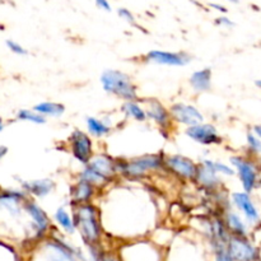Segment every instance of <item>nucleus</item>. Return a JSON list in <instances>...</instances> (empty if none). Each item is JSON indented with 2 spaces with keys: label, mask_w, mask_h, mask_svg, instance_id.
Returning <instances> with one entry per match:
<instances>
[{
  "label": "nucleus",
  "mask_w": 261,
  "mask_h": 261,
  "mask_svg": "<svg viewBox=\"0 0 261 261\" xmlns=\"http://www.w3.org/2000/svg\"><path fill=\"white\" fill-rule=\"evenodd\" d=\"M74 223L87 246L101 244L102 226L98 209L92 203L74 205Z\"/></svg>",
  "instance_id": "obj_1"
},
{
  "label": "nucleus",
  "mask_w": 261,
  "mask_h": 261,
  "mask_svg": "<svg viewBox=\"0 0 261 261\" xmlns=\"http://www.w3.org/2000/svg\"><path fill=\"white\" fill-rule=\"evenodd\" d=\"M117 173L119 172L115 160L106 154H97L92 157L88 165L82 171L79 180L87 181L97 189L111 182Z\"/></svg>",
  "instance_id": "obj_2"
},
{
  "label": "nucleus",
  "mask_w": 261,
  "mask_h": 261,
  "mask_svg": "<svg viewBox=\"0 0 261 261\" xmlns=\"http://www.w3.org/2000/svg\"><path fill=\"white\" fill-rule=\"evenodd\" d=\"M101 84L105 91L119 98L127 101H137V88L127 74L115 69H107L101 74Z\"/></svg>",
  "instance_id": "obj_3"
},
{
  "label": "nucleus",
  "mask_w": 261,
  "mask_h": 261,
  "mask_svg": "<svg viewBox=\"0 0 261 261\" xmlns=\"http://www.w3.org/2000/svg\"><path fill=\"white\" fill-rule=\"evenodd\" d=\"M165 166L162 154H145L127 162H116L117 172L129 178H142L148 171H157Z\"/></svg>",
  "instance_id": "obj_4"
},
{
  "label": "nucleus",
  "mask_w": 261,
  "mask_h": 261,
  "mask_svg": "<svg viewBox=\"0 0 261 261\" xmlns=\"http://www.w3.org/2000/svg\"><path fill=\"white\" fill-rule=\"evenodd\" d=\"M231 163L236 168L245 193H252L260 182V170L256 163L250 158L242 157V155L231 157Z\"/></svg>",
  "instance_id": "obj_5"
},
{
  "label": "nucleus",
  "mask_w": 261,
  "mask_h": 261,
  "mask_svg": "<svg viewBox=\"0 0 261 261\" xmlns=\"http://www.w3.org/2000/svg\"><path fill=\"white\" fill-rule=\"evenodd\" d=\"M227 247L232 261H261V250L250 241L249 237L231 234Z\"/></svg>",
  "instance_id": "obj_6"
},
{
  "label": "nucleus",
  "mask_w": 261,
  "mask_h": 261,
  "mask_svg": "<svg viewBox=\"0 0 261 261\" xmlns=\"http://www.w3.org/2000/svg\"><path fill=\"white\" fill-rule=\"evenodd\" d=\"M69 144L74 158L82 165H88L93 157V144L89 135L81 130H74L69 137Z\"/></svg>",
  "instance_id": "obj_7"
},
{
  "label": "nucleus",
  "mask_w": 261,
  "mask_h": 261,
  "mask_svg": "<svg viewBox=\"0 0 261 261\" xmlns=\"http://www.w3.org/2000/svg\"><path fill=\"white\" fill-rule=\"evenodd\" d=\"M120 261H163L162 255L152 245L133 244L130 246L120 249Z\"/></svg>",
  "instance_id": "obj_8"
},
{
  "label": "nucleus",
  "mask_w": 261,
  "mask_h": 261,
  "mask_svg": "<svg viewBox=\"0 0 261 261\" xmlns=\"http://www.w3.org/2000/svg\"><path fill=\"white\" fill-rule=\"evenodd\" d=\"M165 166L184 180H195L196 173H198L199 166L194 163L190 158L184 157V155L175 154L170 155L165 160Z\"/></svg>",
  "instance_id": "obj_9"
},
{
  "label": "nucleus",
  "mask_w": 261,
  "mask_h": 261,
  "mask_svg": "<svg viewBox=\"0 0 261 261\" xmlns=\"http://www.w3.org/2000/svg\"><path fill=\"white\" fill-rule=\"evenodd\" d=\"M171 116L178 124H182L185 126L191 127L200 125L204 122V116L195 106L186 103H175L170 109Z\"/></svg>",
  "instance_id": "obj_10"
},
{
  "label": "nucleus",
  "mask_w": 261,
  "mask_h": 261,
  "mask_svg": "<svg viewBox=\"0 0 261 261\" xmlns=\"http://www.w3.org/2000/svg\"><path fill=\"white\" fill-rule=\"evenodd\" d=\"M145 61L160 65L185 66L191 61V56L186 53H170V51L152 50L145 55Z\"/></svg>",
  "instance_id": "obj_11"
},
{
  "label": "nucleus",
  "mask_w": 261,
  "mask_h": 261,
  "mask_svg": "<svg viewBox=\"0 0 261 261\" xmlns=\"http://www.w3.org/2000/svg\"><path fill=\"white\" fill-rule=\"evenodd\" d=\"M186 135L194 142L199 143L203 145H212V144H221L222 137L218 134V130L216 126L211 124H200L196 126L188 127Z\"/></svg>",
  "instance_id": "obj_12"
},
{
  "label": "nucleus",
  "mask_w": 261,
  "mask_h": 261,
  "mask_svg": "<svg viewBox=\"0 0 261 261\" xmlns=\"http://www.w3.org/2000/svg\"><path fill=\"white\" fill-rule=\"evenodd\" d=\"M232 201H233V205L244 214V217L250 224L255 226V224L259 223V211H257L256 205L252 201L250 194L245 193V191H242V193H233L232 194Z\"/></svg>",
  "instance_id": "obj_13"
},
{
  "label": "nucleus",
  "mask_w": 261,
  "mask_h": 261,
  "mask_svg": "<svg viewBox=\"0 0 261 261\" xmlns=\"http://www.w3.org/2000/svg\"><path fill=\"white\" fill-rule=\"evenodd\" d=\"M147 117L152 119L157 125H160L163 130H167L171 127L172 124V116L171 112L161 103L157 99H149L147 101Z\"/></svg>",
  "instance_id": "obj_14"
},
{
  "label": "nucleus",
  "mask_w": 261,
  "mask_h": 261,
  "mask_svg": "<svg viewBox=\"0 0 261 261\" xmlns=\"http://www.w3.org/2000/svg\"><path fill=\"white\" fill-rule=\"evenodd\" d=\"M24 208L27 211V213L30 214L31 218H32L33 226H35L36 232H37V236L46 233L47 229L50 228V219H48L47 214L35 201H27L24 204Z\"/></svg>",
  "instance_id": "obj_15"
},
{
  "label": "nucleus",
  "mask_w": 261,
  "mask_h": 261,
  "mask_svg": "<svg viewBox=\"0 0 261 261\" xmlns=\"http://www.w3.org/2000/svg\"><path fill=\"white\" fill-rule=\"evenodd\" d=\"M94 193H96V188H94L92 184L87 182V181H83V180H79L78 182L71 188L70 194H71V198H73L74 205L91 203Z\"/></svg>",
  "instance_id": "obj_16"
},
{
  "label": "nucleus",
  "mask_w": 261,
  "mask_h": 261,
  "mask_svg": "<svg viewBox=\"0 0 261 261\" xmlns=\"http://www.w3.org/2000/svg\"><path fill=\"white\" fill-rule=\"evenodd\" d=\"M224 223H226L227 228L232 236L249 237V228H247L246 222L236 212H227L226 216H224Z\"/></svg>",
  "instance_id": "obj_17"
},
{
  "label": "nucleus",
  "mask_w": 261,
  "mask_h": 261,
  "mask_svg": "<svg viewBox=\"0 0 261 261\" xmlns=\"http://www.w3.org/2000/svg\"><path fill=\"white\" fill-rule=\"evenodd\" d=\"M23 188L25 189L28 194H32L37 198H43V196H47L55 189V182L53 180H48V178H43V180L24 182Z\"/></svg>",
  "instance_id": "obj_18"
},
{
  "label": "nucleus",
  "mask_w": 261,
  "mask_h": 261,
  "mask_svg": "<svg viewBox=\"0 0 261 261\" xmlns=\"http://www.w3.org/2000/svg\"><path fill=\"white\" fill-rule=\"evenodd\" d=\"M190 84L195 92L201 93L211 89L212 87V70L209 68L201 69V70L195 71L190 76Z\"/></svg>",
  "instance_id": "obj_19"
},
{
  "label": "nucleus",
  "mask_w": 261,
  "mask_h": 261,
  "mask_svg": "<svg viewBox=\"0 0 261 261\" xmlns=\"http://www.w3.org/2000/svg\"><path fill=\"white\" fill-rule=\"evenodd\" d=\"M195 181H198L200 185H203L206 189H216L221 185V178L218 177V173L204 167L203 165L199 166Z\"/></svg>",
  "instance_id": "obj_20"
},
{
  "label": "nucleus",
  "mask_w": 261,
  "mask_h": 261,
  "mask_svg": "<svg viewBox=\"0 0 261 261\" xmlns=\"http://www.w3.org/2000/svg\"><path fill=\"white\" fill-rule=\"evenodd\" d=\"M33 111L38 112L42 116L60 117L65 112V106L58 102H41L33 107Z\"/></svg>",
  "instance_id": "obj_21"
},
{
  "label": "nucleus",
  "mask_w": 261,
  "mask_h": 261,
  "mask_svg": "<svg viewBox=\"0 0 261 261\" xmlns=\"http://www.w3.org/2000/svg\"><path fill=\"white\" fill-rule=\"evenodd\" d=\"M86 122L89 134L93 135V137L101 138L111 132V127H110L103 120H99L97 119V117H87Z\"/></svg>",
  "instance_id": "obj_22"
},
{
  "label": "nucleus",
  "mask_w": 261,
  "mask_h": 261,
  "mask_svg": "<svg viewBox=\"0 0 261 261\" xmlns=\"http://www.w3.org/2000/svg\"><path fill=\"white\" fill-rule=\"evenodd\" d=\"M55 221L66 233L69 234H73L74 232L76 231L75 228V223H74V218H71L69 216V213L66 212L65 208H59L58 211L55 212Z\"/></svg>",
  "instance_id": "obj_23"
},
{
  "label": "nucleus",
  "mask_w": 261,
  "mask_h": 261,
  "mask_svg": "<svg viewBox=\"0 0 261 261\" xmlns=\"http://www.w3.org/2000/svg\"><path fill=\"white\" fill-rule=\"evenodd\" d=\"M121 110L127 117H132V119L137 120V121H145V120L148 119L145 110L142 109L137 101L125 102V103L122 105Z\"/></svg>",
  "instance_id": "obj_24"
},
{
  "label": "nucleus",
  "mask_w": 261,
  "mask_h": 261,
  "mask_svg": "<svg viewBox=\"0 0 261 261\" xmlns=\"http://www.w3.org/2000/svg\"><path fill=\"white\" fill-rule=\"evenodd\" d=\"M89 256L92 261H120L119 256L111 252H106L99 247V245H93V246H88Z\"/></svg>",
  "instance_id": "obj_25"
},
{
  "label": "nucleus",
  "mask_w": 261,
  "mask_h": 261,
  "mask_svg": "<svg viewBox=\"0 0 261 261\" xmlns=\"http://www.w3.org/2000/svg\"><path fill=\"white\" fill-rule=\"evenodd\" d=\"M201 165H203L204 167L209 168L211 171H213V172L222 173V175L224 176H233L234 173H236L233 168L224 165V163L222 162H214V161H211V160H204L203 162H201Z\"/></svg>",
  "instance_id": "obj_26"
},
{
  "label": "nucleus",
  "mask_w": 261,
  "mask_h": 261,
  "mask_svg": "<svg viewBox=\"0 0 261 261\" xmlns=\"http://www.w3.org/2000/svg\"><path fill=\"white\" fill-rule=\"evenodd\" d=\"M18 120H22V121H30L33 124H45L46 119L45 116L40 115L36 111H31V110H20L17 114Z\"/></svg>",
  "instance_id": "obj_27"
},
{
  "label": "nucleus",
  "mask_w": 261,
  "mask_h": 261,
  "mask_svg": "<svg viewBox=\"0 0 261 261\" xmlns=\"http://www.w3.org/2000/svg\"><path fill=\"white\" fill-rule=\"evenodd\" d=\"M247 147L254 155L261 154V139L254 132L247 133Z\"/></svg>",
  "instance_id": "obj_28"
},
{
  "label": "nucleus",
  "mask_w": 261,
  "mask_h": 261,
  "mask_svg": "<svg viewBox=\"0 0 261 261\" xmlns=\"http://www.w3.org/2000/svg\"><path fill=\"white\" fill-rule=\"evenodd\" d=\"M228 245H222V246L213 247L214 261H232L231 255L228 252Z\"/></svg>",
  "instance_id": "obj_29"
},
{
  "label": "nucleus",
  "mask_w": 261,
  "mask_h": 261,
  "mask_svg": "<svg viewBox=\"0 0 261 261\" xmlns=\"http://www.w3.org/2000/svg\"><path fill=\"white\" fill-rule=\"evenodd\" d=\"M117 14H119L120 18H122V19L126 20L127 23H130L132 25H135V27H138L137 20H135V17L133 15V13L130 12L129 9H126V8H120V9H117Z\"/></svg>",
  "instance_id": "obj_30"
},
{
  "label": "nucleus",
  "mask_w": 261,
  "mask_h": 261,
  "mask_svg": "<svg viewBox=\"0 0 261 261\" xmlns=\"http://www.w3.org/2000/svg\"><path fill=\"white\" fill-rule=\"evenodd\" d=\"M7 46L9 47V50L12 51V53L18 54V55H25V54H27V50H25L23 46H20L18 42H15V41H7Z\"/></svg>",
  "instance_id": "obj_31"
},
{
  "label": "nucleus",
  "mask_w": 261,
  "mask_h": 261,
  "mask_svg": "<svg viewBox=\"0 0 261 261\" xmlns=\"http://www.w3.org/2000/svg\"><path fill=\"white\" fill-rule=\"evenodd\" d=\"M216 23L218 25H223V27H233V25H234V23L232 22L229 18H227L226 15H222V17L217 18Z\"/></svg>",
  "instance_id": "obj_32"
},
{
  "label": "nucleus",
  "mask_w": 261,
  "mask_h": 261,
  "mask_svg": "<svg viewBox=\"0 0 261 261\" xmlns=\"http://www.w3.org/2000/svg\"><path fill=\"white\" fill-rule=\"evenodd\" d=\"M96 4L101 9L106 10V12H111V5H110L109 0H96Z\"/></svg>",
  "instance_id": "obj_33"
},
{
  "label": "nucleus",
  "mask_w": 261,
  "mask_h": 261,
  "mask_svg": "<svg viewBox=\"0 0 261 261\" xmlns=\"http://www.w3.org/2000/svg\"><path fill=\"white\" fill-rule=\"evenodd\" d=\"M209 7L213 8V9H217L218 12H222V13L228 12L226 7H223V5H221V4H217V3H211V4H209Z\"/></svg>",
  "instance_id": "obj_34"
},
{
  "label": "nucleus",
  "mask_w": 261,
  "mask_h": 261,
  "mask_svg": "<svg viewBox=\"0 0 261 261\" xmlns=\"http://www.w3.org/2000/svg\"><path fill=\"white\" fill-rule=\"evenodd\" d=\"M252 132H254L255 134H256L257 137H259L261 139V125H255L254 129H252Z\"/></svg>",
  "instance_id": "obj_35"
},
{
  "label": "nucleus",
  "mask_w": 261,
  "mask_h": 261,
  "mask_svg": "<svg viewBox=\"0 0 261 261\" xmlns=\"http://www.w3.org/2000/svg\"><path fill=\"white\" fill-rule=\"evenodd\" d=\"M5 154H7V148H5V147H0V158L4 157Z\"/></svg>",
  "instance_id": "obj_36"
},
{
  "label": "nucleus",
  "mask_w": 261,
  "mask_h": 261,
  "mask_svg": "<svg viewBox=\"0 0 261 261\" xmlns=\"http://www.w3.org/2000/svg\"><path fill=\"white\" fill-rule=\"evenodd\" d=\"M3 129H4V122H3L2 117H0V132H3Z\"/></svg>",
  "instance_id": "obj_37"
},
{
  "label": "nucleus",
  "mask_w": 261,
  "mask_h": 261,
  "mask_svg": "<svg viewBox=\"0 0 261 261\" xmlns=\"http://www.w3.org/2000/svg\"><path fill=\"white\" fill-rule=\"evenodd\" d=\"M256 86L259 87V88H261V81H256Z\"/></svg>",
  "instance_id": "obj_38"
},
{
  "label": "nucleus",
  "mask_w": 261,
  "mask_h": 261,
  "mask_svg": "<svg viewBox=\"0 0 261 261\" xmlns=\"http://www.w3.org/2000/svg\"><path fill=\"white\" fill-rule=\"evenodd\" d=\"M228 2H231V3H234V4H237V3H239L240 0H228Z\"/></svg>",
  "instance_id": "obj_39"
}]
</instances>
